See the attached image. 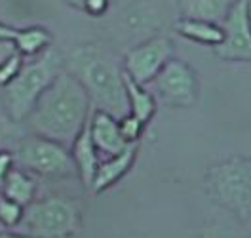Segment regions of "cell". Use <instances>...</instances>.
I'll return each mask as SVG.
<instances>
[{
  "label": "cell",
  "mask_w": 251,
  "mask_h": 238,
  "mask_svg": "<svg viewBox=\"0 0 251 238\" xmlns=\"http://www.w3.org/2000/svg\"><path fill=\"white\" fill-rule=\"evenodd\" d=\"M94 112L92 97L69 71H63L23 122L36 133L71 147Z\"/></svg>",
  "instance_id": "cell-1"
},
{
  "label": "cell",
  "mask_w": 251,
  "mask_h": 238,
  "mask_svg": "<svg viewBox=\"0 0 251 238\" xmlns=\"http://www.w3.org/2000/svg\"><path fill=\"white\" fill-rule=\"evenodd\" d=\"M65 71L86 88L94 109L107 111L118 118L129 112L124 67H120L114 53L105 46L95 42L75 46L65 55Z\"/></svg>",
  "instance_id": "cell-2"
},
{
  "label": "cell",
  "mask_w": 251,
  "mask_h": 238,
  "mask_svg": "<svg viewBox=\"0 0 251 238\" xmlns=\"http://www.w3.org/2000/svg\"><path fill=\"white\" fill-rule=\"evenodd\" d=\"M63 71L65 55L51 46L40 53L38 59H32L31 63L25 65L16 79L2 88V101L17 124L27 120L38 99L46 94V90Z\"/></svg>",
  "instance_id": "cell-3"
},
{
  "label": "cell",
  "mask_w": 251,
  "mask_h": 238,
  "mask_svg": "<svg viewBox=\"0 0 251 238\" xmlns=\"http://www.w3.org/2000/svg\"><path fill=\"white\" fill-rule=\"evenodd\" d=\"M205 192L211 202L240 221L251 219V157H232L205 172Z\"/></svg>",
  "instance_id": "cell-4"
},
{
  "label": "cell",
  "mask_w": 251,
  "mask_h": 238,
  "mask_svg": "<svg viewBox=\"0 0 251 238\" xmlns=\"http://www.w3.org/2000/svg\"><path fill=\"white\" fill-rule=\"evenodd\" d=\"M14 155L17 166L46 179H67L78 175L73 153L67 145L36 133L21 135Z\"/></svg>",
  "instance_id": "cell-5"
},
{
  "label": "cell",
  "mask_w": 251,
  "mask_h": 238,
  "mask_svg": "<svg viewBox=\"0 0 251 238\" xmlns=\"http://www.w3.org/2000/svg\"><path fill=\"white\" fill-rule=\"evenodd\" d=\"M82 206L67 196H46L25 210V235L34 238H69L80 229Z\"/></svg>",
  "instance_id": "cell-6"
},
{
  "label": "cell",
  "mask_w": 251,
  "mask_h": 238,
  "mask_svg": "<svg viewBox=\"0 0 251 238\" xmlns=\"http://www.w3.org/2000/svg\"><path fill=\"white\" fill-rule=\"evenodd\" d=\"M154 95L168 107H192L200 95L198 73L183 59L173 57L151 82Z\"/></svg>",
  "instance_id": "cell-7"
},
{
  "label": "cell",
  "mask_w": 251,
  "mask_h": 238,
  "mask_svg": "<svg viewBox=\"0 0 251 238\" xmlns=\"http://www.w3.org/2000/svg\"><path fill=\"white\" fill-rule=\"evenodd\" d=\"M175 46L168 36H152L133 46L124 55V73L143 86L151 84L162 73V69L173 59Z\"/></svg>",
  "instance_id": "cell-8"
},
{
  "label": "cell",
  "mask_w": 251,
  "mask_h": 238,
  "mask_svg": "<svg viewBox=\"0 0 251 238\" xmlns=\"http://www.w3.org/2000/svg\"><path fill=\"white\" fill-rule=\"evenodd\" d=\"M225 40L213 52L223 61H251V0H238L223 23Z\"/></svg>",
  "instance_id": "cell-9"
},
{
  "label": "cell",
  "mask_w": 251,
  "mask_h": 238,
  "mask_svg": "<svg viewBox=\"0 0 251 238\" xmlns=\"http://www.w3.org/2000/svg\"><path fill=\"white\" fill-rule=\"evenodd\" d=\"M90 130H92L95 147L99 149L101 155L114 157L129 147V143L126 141L122 132H120L118 116H114L110 112L94 109L92 118H90Z\"/></svg>",
  "instance_id": "cell-10"
},
{
  "label": "cell",
  "mask_w": 251,
  "mask_h": 238,
  "mask_svg": "<svg viewBox=\"0 0 251 238\" xmlns=\"http://www.w3.org/2000/svg\"><path fill=\"white\" fill-rule=\"evenodd\" d=\"M71 153H73V160L76 164V172H78L82 185L92 189L97 168L101 164V159H99L101 153L95 147V141L92 137V130H90V122L84 126V130L78 133V137L71 145Z\"/></svg>",
  "instance_id": "cell-11"
},
{
  "label": "cell",
  "mask_w": 251,
  "mask_h": 238,
  "mask_svg": "<svg viewBox=\"0 0 251 238\" xmlns=\"http://www.w3.org/2000/svg\"><path fill=\"white\" fill-rule=\"evenodd\" d=\"M137 151H139V145L135 143V145H129L127 149H124L122 153H118L114 157H107V160H101V164L97 168V174H95L92 190L94 192H105L107 189L114 187L120 179H124L126 174L135 164Z\"/></svg>",
  "instance_id": "cell-12"
},
{
  "label": "cell",
  "mask_w": 251,
  "mask_h": 238,
  "mask_svg": "<svg viewBox=\"0 0 251 238\" xmlns=\"http://www.w3.org/2000/svg\"><path fill=\"white\" fill-rule=\"evenodd\" d=\"M238 0H179L181 17L223 25Z\"/></svg>",
  "instance_id": "cell-13"
},
{
  "label": "cell",
  "mask_w": 251,
  "mask_h": 238,
  "mask_svg": "<svg viewBox=\"0 0 251 238\" xmlns=\"http://www.w3.org/2000/svg\"><path fill=\"white\" fill-rule=\"evenodd\" d=\"M175 31L177 34H181L183 38H187L190 42L202 44V46L215 48L223 44L225 40V29L223 25L217 23H209V21H200V19H187L181 17L175 23Z\"/></svg>",
  "instance_id": "cell-14"
},
{
  "label": "cell",
  "mask_w": 251,
  "mask_h": 238,
  "mask_svg": "<svg viewBox=\"0 0 251 238\" xmlns=\"http://www.w3.org/2000/svg\"><path fill=\"white\" fill-rule=\"evenodd\" d=\"M126 82V95H127V107L133 116H137L145 124H149L152 120V116L156 114V95L151 90H147L143 84L131 80L124 73Z\"/></svg>",
  "instance_id": "cell-15"
},
{
  "label": "cell",
  "mask_w": 251,
  "mask_h": 238,
  "mask_svg": "<svg viewBox=\"0 0 251 238\" xmlns=\"http://www.w3.org/2000/svg\"><path fill=\"white\" fill-rule=\"evenodd\" d=\"M4 196L16 200L21 206H31L36 196V183L31 175L27 174L23 168H14L12 174L8 175L4 187L0 190Z\"/></svg>",
  "instance_id": "cell-16"
},
{
  "label": "cell",
  "mask_w": 251,
  "mask_h": 238,
  "mask_svg": "<svg viewBox=\"0 0 251 238\" xmlns=\"http://www.w3.org/2000/svg\"><path fill=\"white\" fill-rule=\"evenodd\" d=\"M14 44H16L17 52L23 53L25 57H38L48 48H51V34L44 27L17 29Z\"/></svg>",
  "instance_id": "cell-17"
},
{
  "label": "cell",
  "mask_w": 251,
  "mask_h": 238,
  "mask_svg": "<svg viewBox=\"0 0 251 238\" xmlns=\"http://www.w3.org/2000/svg\"><path fill=\"white\" fill-rule=\"evenodd\" d=\"M202 238H251V231L244 227V221L236 219L228 213V217H217L207 223L202 229Z\"/></svg>",
  "instance_id": "cell-18"
},
{
  "label": "cell",
  "mask_w": 251,
  "mask_h": 238,
  "mask_svg": "<svg viewBox=\"0 0 251 238\" xmlns=\"http://www.w3.org/2000/svg\"><path fill=\"white\" fill-rule=\"evenodd\" d=\"M19 139H21V133H19L17 122L10 116L0 95V149H8L10 143L17 145Z\"/></svg>",
  "instance_id": "cell-19"
},
{
  "label": "cell",
  "mask_w": 251,
  "mask_h": 238,
  "mask_svg": "<svg viewBox=\"0 0 251 238\" xmlns=\"http://www.w3.org/2000/svg\"><path fill=\"white\" fill-rule=\"evenodd\" d=\"M25 219V206L17 204L16 200L8 196H0V223L6 229H14Z\"/></svg>",
  "instance_id": "cell-20"
},
{
  "label": "cell",
  "mask_w": 251,
  "mask_h": 238,
  "mask_svg": "<svg viewBox=\"0 0 251 238\" xmlns=\"http://www.w3.org/2000/svg\"><path fill=\"white\" fill-rule=\"evenodd\" d=\"M118 122H120V132H122L126 141L129 143V145L139 143L143 132H145V126H147L143 120H139L137 116H133L131 112H127V114L118 118Z\"/></svg>",
  "instance_id": "cell-21"
},
{
  "label": "cell",
  "mask_w": 251,
  "mask_h": 238,
  "mask_svg": "<svg viewBox=\"0 0 251 238\" xmlns=\"http://www.w3.org/2000/svg\"><path fill=\"white\" fill-rule=\"evenodd\" d=\"M23 67H25V55L16 50L4 63L0 65V88L8 86L23 71Z\"/></svg>",
  "instance_id": "cell-22"
},
{
  "label": "cell",
  "mask_w": 251,
  "mask_h": 238,
  "mask_svg": "<svg viewBox=\"0 0 251 238\" xmlns=\"http://www.w3.org/2000/svg\"><path fill=\"white\" fill-rule=\"evenodd\" d=\"M16 155L10 149H0V190L4 187L8 175L12 174V170L16 168Z\"/></svg>",
  "instance_id": "cell-23"
},
{
  "label": "cell",
  "mask_w": 251,
  "mask_h": 238,
  "mask_svg": "<svg viewBox=\"0 0 251 238\" xmlns=\"http://www.w3.org/2000/svg\"><path fill=\"white\" fill-rule=\"evenodd\" d=\"M16 50L17 48L12 40H2V42H0V65L4 63V61H6V59H8Z\"/></svg>",
  "instance_id": "cell-24"
},
{
  "label": "cell",
  "mask_w": 251,
  "mask_h": 238,
  "mask_svg": "<svg viewBox=\"0 0 251 238\" xmlns=\"http://www.w3.org/2000/svg\"><path fill=\"white\" fill-rule=\"evenodd\" d=\"M16 34H17V29L0 23V42H2V40H12V42H14V40H16Z\"/></svg>",
  "instance_id": "cell-25"
},
{
  "label": "cell",
  "mask_w": 251,
  "mask_h": 238,
  "mask_svg": "<svg viewBox=\"0 0 251 238\" xmlns=\"http://www.w3.org/2000/svg\"><path fill=\"white\" fill-rule=\"evenodd\" d=\"M65 2H67L69 6H73V8H76V10H80V12H82L88 0H65Z\"/></svg>",
  "instance_id": "cell-26"
},
{
  "label": "cell",
  "mask_w": 251,
  "mask_h": 238,
  "mask_svg": "<svg viewBox=\"0 0 251 238\" xmlns=\"http://www.w3.org/2000/svg\"><path fill=\"white\" fill-rule=\"evenodd\" d=\"M0 238H34L31 235H16V233H8V231H2Z\"/></svg>",
  "instance_id": "cell-27"
},
{
  "label": "cell",
  "mask_w": 251,
  "mask_h": 238,
  "mask_svg": "<svg viewBox=\"0 0 251 238\" xmlns=\"http://www.w3.org/2000/svg\"><path fill=\"white\" fill-rule=\"evenodd\" d=\"M2 231H6V227H4L2 223H0V233H2Z\"/></svg>",
  "instance_id": "cell-28"
}]
</instances>
